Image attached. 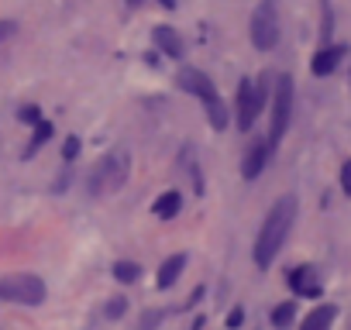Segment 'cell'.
I'll use <instances>...</instances> for the list:
<instances>
[{
  "label": "cell",
  "instance_id": "6da1fadb",
  "mask_svg": "<svg viewBox=\"0 0 351 330\" xmlns=\"http://www.w3.org/2000/svg\"><path fill=\"white\" fill-rule=\"evenodd\" d=\"M293 220H296V196H279L272 203L262 231H258V241H255V265L258 268H269L276 262V255H279V248H282Z\"/></svg>",
  "mask_w": 351,
  "mask_h": 330
},
{
  "label": "cell",
  "instance_id": "7a4b0ae2",
  "mask_svg": "<svg viewBox=\"0 0 351 330\" xmlns=\"http://www.w3.org/2000/svg\"><path fill=\"white\" fill-rule=\"evenodd\" d=\"M128 173H131V155H128V151H110L107 158H100V162L93 165V173H90L86 186H90L93 196L117 193V190L124 186Z\"/></svg>",
  "mask_w": 351,
  "mask_h": 330
},
{
  "label": "cell",
  "instance_id": "3957f363",
  "mask_svg": "<svg viewBox=\"0 0 351 330\" xmlns=\"http://www.w3.org/2000/svg\"><path fill=\"white\" fill-rule=\"evenodd\" d=\"M289 117H293V79L282 73V76H276V83H272V127H269L272 148H276L279 138L286 134Z\"/></svg>",
  "mask_w": 351,
  "mask_h": 330
},
{
  "label": "cell",
  "instance_id": "277c9868",
  "mask_svg": "<svg viewBox=\"0 0 351 330\" xmlns=\"http://www.w3.org/2000/svg\"><path fill=\"white\" fill-rule=\"evenodd\" d=\"M0 299H11V303H25V306H38L45 299V282L32 272H18L0 279Z\"/></svg>",
  "mask_w": 351,
  "mask_h": 330
},
{
  "label": "cell",
  "instance_id": "5b68a950",
  "mask_svg": "<svg viewBox=\"0 0 351 330\" xmlns=\"http://www.w3.org/2000/svg\"><path fill=\"white\" fill-rule=\"evenodd\" d=\"M248 31H252L255 49H262V52L276 49V42H279V11H276V0H258Z\"/></svg>",
  "mask_w": 351,
  "mask_h": 330
},
{
  "label": "cell",
  "instance_id": "8992f818",
  "mask_svg": "<svg viewBox=\"0 0 351 330\" xmlns=\"http://www.w3.org/2000/svg\"><path fill=\"white\" fill-rule=\"evenodd\" d=\"M262 107H265V86L255 79H241V86H238V127L252 131Z\"/></svg>",
  "mask_w": 351,
  "mask_h": 330
},
{
  "label": "cell",
  "instance_id": "52a82bcc",
  "mask_svg": "<svg viewBox=\"0 0 351 330\" xmlns=\"http://www.w3.org/2000/svg\"><path fill=\"white\" fill-rule=\"evenodd\" d=\"M176 83H180V90H186V93H197L204 103H210V100H217L221 93H217V86L210 83V76L207 73H200V69H183L180 76H176Z\"/></svg>",
  "mask_w": 351,
  "mask_h": 330
},
{
  "label": "cell",
  "instance_id": "ba28073f",
  "mask_svg": "<svg viewBox=\"0 0 351 330\" xmlns=\"http://www.w3.org/2000/svg\"><path fill=\"white\" fill-rule=\"evenodd\" d=\"M269 155H272V141L265 138H258V141H252L248 144V151H245V162H241V176L245 179H258L262 176V169H265V162H269Z\"/></svg>",
  "mask_w": 351,
  "mask_h": 330
},
{
  "label": "cell",
  "instance_id": "9c48e42d",
  "mask_svg": "<svg viewBox=\"0 0 351 330\" xmlns=\"http://www.w3.org/2000/svg\"><path fill=\"white\" fill-rule=\"evenodd\" d=\"M155 45L169 55V59H183V52H186V45H183V38H180V31H176V28H155Z\"/></svg>",
  "mask_w": 351,
  "mask_h": 330
},
{
  "label": "cell",
  "instance_id": "30bf717a",
  "mask_svg": "<svg viewBox=\"0 0 351 330\" xmlns=\"http://www.w3.org/2000/svg\"><path fill=\"white\" fill-rule=\"evenodd\" d=\"M341 59H344V49H341V45H330V49H320V52L313 55L310 69H313V76H330V73L341 66Z\"/></svg>",
  "mask_w": 351,
  "mask_h": 330
},
{
  "label": "cell",
  "instance_id": "8fae6325",
  "mask_svg": "<svg viewBox=\"0 0 351 330\" xmlns=\"http://www.w3.org/2000/svg\"><path fill=\"white\" fill-rule=\"evenodd\" d=\"M183 268H186V255H169V258L162 262V268H158V289L176 285V279L183 275Z\"/></svg>",
  "mask_w": 351,
  "mask_h": 330
},
{
  "label": "cell",
  "instance_id": "7c38bea8",
  "mask_svg": "<svg viewBox=\"0 0 351 330\" xmlns=\"http://www.w3.org/2000/svg\"><path fill=\"white\" fill-rule=\"evenodd\" d=\"M289 285H293L296 292H303V296H320V282L313 279V268H310V265L293 268V272H289Z\"/></svg>",
  "mask_w": 351,
  "mask_h": 330
},
{
  "label": "cell",
  "instance_id": "4fadbf2b",
  "mask_svg": "<svg viewBox=\"0 0 351 330\" xmlns=\"http://www.w3.org/2000/svg\"><path fill=\"white\" fill-rule=\"evenodd\" d=\"M180 207H183V196L176 193V190H169V193H162V196L152 203V214H155L158 220H172L176 214H180Z\"/></svg>",
  "mask_w": 351,
  "mask_h": 330
},
{
  "label": "cell",
  "instance_id": "5bb4252c",
  "mask_svg": "<svg viewBox=\"0 0 351 330\" xmlns=\"http://www.w3.org/2000/svg\"><path fill=\"white\" fill-rule=\"evenodd\" d=\"M334 316H337V309H334V306H317L313 313H306L303 330H327V327L334 323Z\"/></svg>",
  "mask_w": 351,
  "mask_h": 330
},
{
  "label": "cell",
  "instance_id": "9a60e30c",
  "mask_svg": "<svg viewBox=\"0 0 351 330\" xmlns=\"http://www.w3.org/2000/svg\"><path fill=\"white\" fill-rule=\"evenodd\" d=\"M52 131H56V127H52L49 120H38V124H35V138H32V144H28V155H35V151L52 138Z\"/></svg>",
  "mask_w": 351,
  "mask_h": 330
},
{
  "label": "cell",
  "instance_id": "2e32d148",
  "mask_svg": "<svg viewBox=\"0 0 351 330\" xmlns=\"http://www.w3.org/2000/svg\"><path fill=\"white\" fill-rule=\"evenodd\" d=\"M138 275H141V268H138L134 262H117V265H114V279H117V282H134Z\"/></svg>",
  "mask_w": 351,
  "mask_h": 330
},
{
  "label": "cell",
  "instance_id": "e0dca14e",
  "mask_svg": "<svg viewBox=\"0 0 351 330\" xmlns=\"http://www.w3.org/2000/svg\"><path fill=\"white\" fill-rule=\"evenodd\" d=\"M293 316H296V306H293V303H279V306L272 309V323H276V327H289Z\"/></svg>",
  "mask_w": 351,
  "mask_h": 330
},
{
  "label": "cell",
  "instance_id": "ac0fdd59",
  "mask_svg": "<svg viewBox=\"0 0 351 330\" xmlns=\"http://www.w3.org/2000/svg\"><path fill=\"white\" fill-rule=\"evenodd\" d=\"M124 309H128V299H124V296H114V299L107 303V316H110V320L124 316Z\"/></svg>",
  "mask_w": 351,
  "mask_h": 330
},
{
  "label": "cell",
  "instance_id": "d6986e66",
  "mask_svg": "<svg viewBox=\"0 0 351 330\" xmlns=\"http://www.w3.org/2000/svg\"><path fill=\"white\" fill-rule=\"evenodd\" d=\"M162 320H165V313H162V309H148V313L141 316V330H155Z\"/></svg>",
  "mask_w": 351,
  "mask_h": 330
},
{
  "label": "cell",
  "instance_id": "ffe728a7",
  "mask_svg": "<svg viewBox=\"0 0 351 330\" xmlns=\"http://www.w3.org/2000/svg\"><path fill=\"white\" fill-rule=\"evenodd\" d=\"M18 117H21L25 124H38V120H42L38 107H32V103H28V107H21V110H18Z\"/></svg>",
  "mask_w": 351,
  "mask_h": 330
},
{
  "label": "cell",
  "instance_id": "44dd1931",
  "mask_svg": "<svg viewBox=\"0 0 351 330\" xmlns=\"http://www.w3.org/2000/svg\"><path fill=\"white\" fill-rule=\"evenodd\" d=\"M76 155H80V138H66V144H62V158L73 162Z\"/></svg>",
  "mask_w": 351,
  "mask_h": 330
},
{
  "label": "cell",
  "instance_id": "7402d4cb",
  "mask_svg": "<svg viewBox=\"0 0 351 330\" xmlns=\"http://www.w3.org/2000/svg\"><path fill=\"white\" fill-rule=\"evenodd\" d=\"M341 190L351 196V162H344V165H341Z\"/></svg>",
  "mask_w": 351,
  "mask_h": 330
},
{
  "label": "cell",
  "instance_id": "603a6c76",
  "mask_svg": "<svg viewBox=\"0 0 351 330\" xmlns=\"http://www.w3.org/2000/svg\"><path fill=\"white\" fill-rule=\"evenodd\" d=\"M241 320H245V309H241V306H234V309L228 313V327H241Z\"/></svg>",
  "mask_w": 351,
  "mask_h": 330
},
{
  "label": "cell",
  "instance_id": "cb8c5ba5",
  "mask_svg": "<svg viewBox=\"0 0 351 330\" xmlns=\"http://www.w3.org/2000/svg\"><path fill=\"white\" fill-rule=\"evenodd\" d=\"M14 35V21H0V42H8Z\"/></svg>",
  "mask_w": 351,
  "mask_h": 330
},
{
  "label": "cell",
  "instance_id": "d4e9b609",
  "mask_svg": "<svg viewBox=\"0 0 351 330\" xmlns=\"http://www.w3.org/2000/svg\"><path fill=\"white\" fill-rule=\"evenodd\" d=\"M158 4H162V8H169V11H172V8H176V0H158Z\"/></svg>",
  "mask_w": 351,
  "mask_h": 330
},
{
  "label": "cell",
  "instance_id": "484cf974",
  "mask_svg": "<svg viewBox=\"0 0 351 330\" xmlns=\"http://www.w3.org/2000/svg\"><path fill=\"white\" fill-rule=\"evenodd\" d=\"M131 4H141V0H131Z\"/></svg>",
  "mask_w": 351,
  "mask_h": 330
}]
</instances>
